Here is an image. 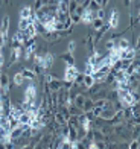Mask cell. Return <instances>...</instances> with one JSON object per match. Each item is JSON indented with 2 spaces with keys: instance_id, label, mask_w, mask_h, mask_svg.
I'll return each instance as SVG.
<instances>
[{
  "instance_id": "1",
  "label": "cell",
  "mask_w": 140,
  "mask_h": 149,
  "mask_svg": "<svg viewBox=\"0 0 140 149\" xmlns=\"http://www.w3.org/2000/svg\"><path fill=\"white\" fill-rule=\"evenodd\" d=\"M107 23L111 29H117L119 24H120V14H119V9L117 8H113L110 15H108V20H107Z\"/></svg>"
},
{
  "instance_id": "2",
  "label": "cell",
  "mask_w": 140,
  "mask_h": 149,
  "mask_svg": "<svg viewBox=\"0 0 140 149\" xmlns=\"http://www.w3.org/2000/svg\"><path fill=\"white\" fill-rule=\"evenodd\" d=\"M78 69L75 65H65L64 67V78H63V81H69V82H73L75 81V78H76V74H78Z\"/></svg>"
},
{
  "instance_id": "3",
  "label": "cell",
  "mask_w": 140,
  "mask_h": 149,
  "mask_svg": "<svg viewBox=\"0 0 140 149\" xmlns=\"http://www.w3.org/2000/svg\"><path fill=\"white\" fill-rule=\"evenodd\" d=\"M139 56V50L136 49V47H130V49H126V50H120L119 52V58L120 59H136Z\"/></svg>"
},
{
  "instance_id": "4",
  "label": "cell",
  "mask_w": 140,
  "mask_h": 149,
  "mask_svg": "<svg viewBox=\"0 0 140 149\" xmlns=\"http://www.w3.org/2000/svg\"><path fill=\"white\" fill-rule=\"evenodd\" d=\"M93 18H96V14L95 12H91L88 9H84L82 15H81V23L82 24H90L93 22Z\"/></svg>"
},
{
  "instance_id": "5",
  "label": "cell",
  "mask_w": 140,
  "mask_h": 149,
  "mask_svg": "<svg viewBox=\"0 0 140 149\" xmlns=\"http://www.w3.org/2000/svg\"><path fill=\"white\" fill-rule=\"evenodd\" d=\"M20 73L23 74V78H24L26 81H35V79L38 78L37 74L34 73V70H32V69H28V67H23V69L20 70Z\"/></svg>"
},
{
  "instance_id": "6",
  "label": "cell",
  "mask_w": 140,
  "mask_h": 149,
  "mask_svg": "<svg viewBox=\"0 0 140 149\" xmlns=\"http://www.w3.org/2000/svg\"><path fill=\"white\" fill-rule=\"evenodd\" d=\"M130 47H131V43H130L128 38H117L116 40V49L126 50V49H130Z\"/></svg>"
},
{
  "instance_id": "7",
  "label": "cell",
  "mask_w": 140,
  "mask_h": 149,
  "mask_svg": "<svg viewBox=\"0 0 140 149\" xmlns=\"http://www.w3.org/2000/svg\"><path fill=\"white\" fill-rule=\"evenodd\" d=\"M61 61H64L65 63V65H75V55H73V53H70V52H64L61 56Z\"/></svg>"
},
{
  "instance_id": "8",
  "label": "cell",
  "mask_w": 140,
  "mask_h": 149,
  "mask_svg": "<svg viewBox=\"0 0 140 149\" xmlns=\"http://www.w3.org/2000/svg\"><path fill=\"white\" fill-rule=\"evenodd\" d=\"M12 84H14L15 87H23L26 84V79L23 78L22 73L17 72V73H14V76H12Z\"/></svg>"
},
{
  "instance_id": "9",
  "label": "cell",
  "mask_w": 140,
  "mask_h": 149,
  "mask_svg": "<svg viewBox=\"0 0 140 149\" xmlns=\"http://www.w3.org/2000/svg\"><path fill=\"white\" fill-rule=\"evenodd\" d=\"M67 126L73 128V130H78L81 126V122H79V116H70L67 119Z\"/></svg>"
},
{
  "instance_id": "10",
  "label": "cell",
  "mask_w": 140,
  "mask_h": 149,
  "mask_svg": "<svg viewBox=\"0 0 140 149\" xmlns=\"http://www.w3.org/2000/svg\"><path fill=\"white\" fill-rule=\"evenodd\" d=\"M34 14V9H32V6H23L22 9H20V18H28Z\"/></svg>"
},
{
  "instance_id": "11",
  "label": "cell",
  "mask_w": 140,
  "mask_h": 149,
  "mask_svg": "<svg viewBox=\"0 0 140 149\" xmlns=\"http://www.w3.org/2000/svg\"><path fill=\"white\" fill-rule=\"evenodd\" d=\"M85 97H87V96H84V94H76L75 99H73V105L78 107V108H81V110H82L84 102H85Z\"/></svg>"
},
{
  "instance_id": "12",
  "label": "cell",
  "mask_w": 140,
  "mask_h": 149,
  "mask_svg": "<svg viewBox=\"0 0 140 149\" xmlns=\"http://www.w3.org/2000/svg\"><path fill=\"white\" fill-rule=\"evenodd\" d=\"M82 84H84V87H85V88L88 90L90 87H93V85H95V79H93V76H91V74H84Z\"/></svg>"
},
{
  "instance_id": "13",
  "label": "cell",
  "mask_w": 140,
  "mask_h": 149,
  "mask_svg": "<svg viewBox=\"0 0 140 149\" xmlns=\"http://www.w3.org/2000/svg\"><path fill=\"white\" fill-rule=\"evenodd\" d=\"M95 108V104H93V99L91 97H85V102H84V107H82V111L84 113H88Z\"/></svg>"
},
{
  "instance_id": "14",
  "label": "cell",
  "mask_w": 140,
  "mask_h": 149,
  "mask_svg": "<svg viewBox=\"0 0 140 149\" xmlns=\"http://www.w3.org/2000/svg\"><path fill=\"white\" fill-rule=\"evenodd\" d=\"M104 23H105V20H101V18H93V22L90 23V26H91V28L95 29V31H99V29H101L102 26H104Z\"/></svg>"
},
{
  "instance_id": "15",
  "label": "cell",
  "mask_w": 140,
  "mask_h": 149,
  "mask_svg": "<svg viewBox=\"0 0 140 149\" xmlns=\"http://www.w3.org/2000/svg\"><path fill=\"white\" fill-rule=\"evenodd\" d=\"M85 9H88V11H91V12H95V14H96V12L101 9V5L96 3V2H93V0H88L87 8H85Z\"/></svg>"
},
{
  "instance_id": "16",
  "label": "cell",
  "mask_w": 140,
  "mask_h": 149,
  "mask_svg": "<svg viewBox=\"0 0 140 149\" xmlns=\"http://www.w3.org/2000/svg\"><path fill=\"white\" fill-rule=\"evenodd\" d=\"M69 108V113H70V116H81V114L84 113L82 110H81V108H78V107H75V105H69L67 107Z\"/></svg>"
},
{
  "instance_id": "17",
  "label": "cell",
  "mask_w": 140,
  "mask_h": 149,
  "mask_svg": "<svg viewBox=\"0 0 140 149\" xmlns=\"http://www.w3.org/2000/svg\"><path fill=\"white\" fill-rule=\"evenodd\" d=\"M76 8H78V2H76V0H69V3H67L69 14H73V12L76 11Z\"/></svg>"
},
{
  "instance_id": "18",
  "label": "cell",
  "mask_w": 140,
  "mask_h": 149,
  "mask_svg": "<svg viewBox=\"0 0 140 149\" xmlns=\"http://www.w3.org/2000/svg\"><path fill=\"white\" fill-rule=\"evenodd\" d=\"M114 47H116V40H114V38H110L108 41L105 43V49H107V50H113Z\"/></svg>"
},
{
  "instance_id": "19",
  "label": "cell",
  "mask_w": 140,
  "mask_h": 149,
  "mask_svg": "<svg viewBox=\"0 0 140 149\" xmlns=\"http://www.w3.org/2000/svg\"><path fill=\"white\" fill-rule=\"evenodd\" d=\"M69 17H70V22L73 23V26L78 24V23H81V17H79L78 14H75V12H73V14H69Z\"/></svg>"
},
{
  "instance_id": "20",
  "label": "cell",
  "mask_w": 140,
  "mask_h": 149,
  "mask_svg": "<svg viewBox=\"0 0 140 149\" xmlns=\"http://www.w3.org/2000/svg\"><path fill=\"white\" fill-rule=\"evenodd\" d=\"M75 50H76V41H75V40H70L69 44H67V52L75 53Z\"/></svg>"
},
{
  "instance_id": "21",
  "label": "cell",
  "mask_w": 140,
  "mask_h": 149,
  "mask_svg": "<svg viewBox=\"0 0 140 149\" xmlns=\"http://www.w3.org/2000/svg\"><path fill=\"white\" fill-rule=\"evenodd\" d=\"M128 149H139V140H131V143H128Z\"/></svg>"
},
{
  "instance_id": "22",
  "label": "cell",
  "mask_w": 140,
  "mask_h": 149,
  "mask_svg": "<svg viewBox=\"0 0 140 149\" xmlns=\"http://www.w3.org/2000/svg\"><path fill=\"white\" fill-rule=\"evenodd\" d=\"M108 3H110V0H102V2H101V8L105 9L107 6H108Z\"/></svg>"
},
{
  "instance_id": "23",
  "label": "cell",
  "mask_w": 140,
  "mask_h": 149,
  "mask_svg": "<svg viewBox=\"0 0 140 149\" xmlns=\"http://www.w3.org/2000/svg\"><path fill=\"white\" fill-rule=\"evenodd\" d=\"M5 63V56H3V52H0V67H3Z\"/></svg>"
},
{
  "instance_id": "24",
  "label": "cell",
  "mask_w": 140,
  "mask_h": 149,
  "mask_svg": "<svg viewBox=\"0 0 140 149\" xmlns=\"http://www.w3.org/2000/svg\"><path fill=\"white\" fill-rule=\"evenodd\" d=\"M0 149H6V143H3V141H0Z\"/></svg>"
},
{
  "instance_id": "25",
  "label": "cell",
  "mask_w": 140,
  "mask_h": 149,
  "mask_svg": "<svg viewBox=\"0 0 140 149\" xmlns=\"http://www.w3.org/2000/svg\"><path fill=\"white\" fill-rule=\"evenodd\" d=\"M76 2H78V5H82V3L87 2V0H76Z\"/></svg>"
},
{
  "instance_id": "26",
  "label": "cell",
  "mask_w": 140,
  "mask_h": 149,
  "mask_svg": "<svg viewBox=\"0 0 140 149\" xmlns=\"http://www.w3.org/2000/svg\"><path fill=\"white\" fill-rule=\"evenodd\" d=\"M93 2H96V3H99V5H101V2H102V0H93Z\"/></svg>"
},
{
  "instance_id": "27",
  "label": "cell",
  "mask_w": 140,
  "mask_h": 149,
  "mask_svg": "<svg viewBox=\"0 0 140 149\" xmlns=\"http://www.w3.org/2000/svg\"><path fill=\"white\" fill-rule=\"evenodd\" d=\"M2 69H3V67H0V73H2Z\"/></svg>"
}]
</instances>
